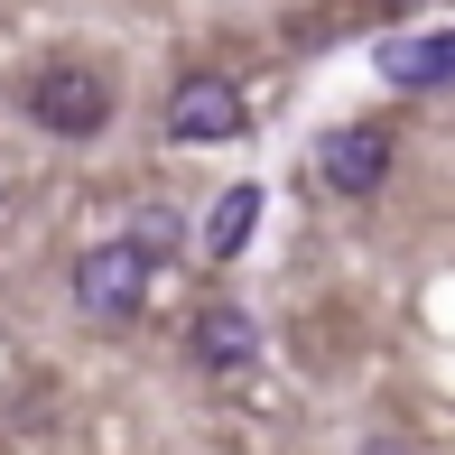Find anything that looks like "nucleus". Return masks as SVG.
Listing matches in <instances>:
<instances>
[{"instance_id": "1", "label": "nucleus", "mask_w": 455, "mask_h": 455, "mask_svg": "<svg viewBox=\"0 0 455 455\" xmlns=\"http://www.w3.org/2000/svg\"><path fill=\"white\" fill-rule=\"evenodd\" d=\"M19 102H28V121H37L47 140H93L102 121H112V84H102L93 66H75V56H56V66H37Z\"/></svg>"}, {"instance_id": "2", "label": "nucleus", "mask_w": 455, "mask_h": 455, "mask_svg": "<svg viewBox=\"0 0 455 455\" xmlns=\"http://www.w3.org/2000/svg\"><path fill=\"white\" fill-rule=\"evenodd\" d=\"M140 298H149V260L131 251V242H93L84 260H75V307L102 325H121V316H140Z\"/></svg>"}, {"instance_id": "3", "label": "nucleus", "mask_w": 455, "mask_h": 455, "mask_svg": "<svg viewBox=\"0 0 455 455\" xmlns=\"http://www.w3.org/2000/svg\"><path fill=\"white\" fill-rule=\"evenodd\" d=\"M242 121H251V112H242L233 75H186V84L168 93V140H177V149H223Z\"/></svg>"}, {"instance_id": "4", "label": "nucleus", "mask_w": 455, "mask_h": 455, "mask_svg": "<svg viewBox=\"0 0 455 455\" xmlns=\"http://www.w3.org/2000/svg\"><path fill=\"white\" fill-rule=\"evenodd\" d=\"M381 177H390V131H381V121H344V131L316 140V186H335V196H371Z\"/></svg>"}, {"instance_id": "5", "label": "nucleus", "mask_w": 455, "mask_h": 455, "mask_svg": "<svg viewBox=\"0 0 455 455\" xmlns=\"http://www.w3.org/2000/svg\"><path fill=\"white\" fill-rule=\"evenodd\" d=\"M381 84H400V93H437V84H455V28L381 37Z\"/></svg>"}, {"instance_id": "6", "label": "nucleus", "mask_w": 455, "mask_h": 455, "mask_svg": "<svg viewBox=\"0 0 455 455\" xmlns=\"http://www.w3.org/2000/svg\"><path fill=\"white\" fill-rule=\"evenodd\" d=\"M196 363L204 371H251L260 363V325L242 316V307H204L196 316Z\"/></svg>"}, {"instance_id": "7", "label": "nucleus", "mask_w": 455, "mask_h": 455, "mask_svg": "<svg viewBox=\"0 0 455 455\" xmlns=\"http://www.w3.org/2000/svg\"><path fill=\"white\" fill-rule=\"evenodd\" d=\"M251 233H260V186H223V196H214V214H204V251H214V260H233Z\"/></svg>"}, {"instance_id": "8", "label": "nucleus", "mask_w": 455, "mask_h": 455, "mask_svg": "<svg viewBox=\"0 0 455 455\" xmlns=\"http://www.w3.org/2000/svg\"><path fill=\"white\" fill-rule=\"evenodd\" d=\"M121 242H131V251L158 270V260H177V251H186V214H177L168 196H149V204L131 214V233H121Z\"/></svg>"}, {"instance_id": "9", "label": "nucleus", "mask_w": 455, "mask_h": 455, "mask_svg": "<svg viewBox=\"0 0 455 455\" xmlns=\"http://www.w3.org/2000/svg\"><path fill=\"white\" fill-rule=\"evenodd\" d=\"M381 10H419V0H381Z\"/></svg>"}, {"instance_id": "10", "label": "nucleus", "mask_w": 455, "mask_h": 455, "mask_svg": "<svg viewBox=\"0 0 455 455\" xmlns=\"http://www.w3.org/2000/svg\"><path fill=\"white\" fill-rule=\"evenodd\" d=\"M0 204H10V186H0Z\"/></svg>"}]
</instances>
